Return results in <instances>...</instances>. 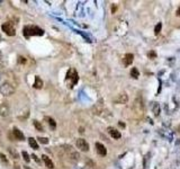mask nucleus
Here are the masks:
<instances>
[{
  "label": "nucleus",
  "mask_w": 180,
  "mask_h": 169,
  "mask_svg": "<svg viewBox=\"0 0 180 169\" xmlns=\"http://www.w3.org/2000/svg\"><path fill=\"white\" fill-rule=\"evenodd\" d=\"M64 151H65V154H67L68 159H69L71 162H77V161H79L80 154L78 153V151H76L72 147L65 145V147H64Z\"/></svg>",
  "instance_id": "1"
},
{
  "label": "nucleus",
  "mask_w": 180,
  "mask_h": 169,
  "mask_svg": "<svg viewBox=\"0 0 180 169\" xmlns=\"http://www.w3.org/2000/svg\"><path fill=\"white\" fill-rule=\"evenodd\" d=\"M24 34H25L26 37L28 36H32V35H43L44 34V31L37 27V26H26L24 28Z\"/></svg>",
  "instance_id": "2"
},
{
  "label": "nucleus",
  "mask_w": 180,
  "mask_h": 169,
  "mask_svg": "<svg viewBox=\"0 0 180 169\" xmlns=\"http://www.w3.org/2000/svg\"><path fill=\"white\" fill-rule=\"evenodd\" d=\"M15 92V87L11 85L10 82H4L0 86V94L2 96H10Z\"/></svg>",
  "instance_id": "3"
},
{
  "label": "nucleus",
  "mask_w": 180,
  "mask_h": 169,
  "mask_svg": "<svg viewBox=\"0 0 180 169\" xmlns=\"http://www.w3.org/2000/svg\"><path fill=\"white\" fill-rule=\"evenodd\" d=\"M1 29L5 32L8 36H14L16 34L15 27L11 25L10 23H5V24H2V26H1Z\"/></svg>",
  "instance_id": "4"
},
{
  "label": "nucleus",
  "mask_w": 180,
  "mask_h": 169,
  "mask_svg": "<svg viewBox=\"0 0 180 169\" xmlns=\"http://www.w3.org/2000/svg\"><path fill=\"white\" fill-rule=\"evenodd\" d=\"M76 145H77V148L79 150H81V151H84V152H87L89 151V144L86 140H83V139H78L77 141H76Z\"/></svg>",
  "instance_id": "5"
},
{
  "label": "nucleus",
  "mask_w": 180,
  "mask_h": 169,
  "mask_svg": "<svg viewBox=\"0 0 180 169\" xmlns=\"http://www.w3.org/2000/svg\"><path fill=\"white\" fill-rule=\"evenodd\" d=\"M9 115H10V108H9V106L6 103L0 104V116L1 117H8Z\"/></svg>",
  "instance_id": "6"
},
{
  "label": "nucleus",
  "mask_w": 180,
  "mask_h": 169,
  "mask_svg": "<svg viewBox=\"0 0 180 169\" xmlns=\"http://www.w3.org/2000/svg\"><path fill=\"white\" fill-rule=\"evenodd\" d=\"M134 109L137 114H143L144 113V105H143V100L141 98H137L135 100V104H134Z\"/></svg>",
  "instance_id": "7"
},
{
  "label": "nucleus",
  "mask_w": 180,
  "mask_h": 169,
  "mask_svg": "<svg viewBox=\"0 0 180 169\" xmlns=\"http://www.w3.org/2000/svg\"><path fill=\"white\" fill-rule=\"evenodd\" d=\"M114 102L116 104H126L128 102V96L126 94H119L118 96L114 99Z\"/></svg>",
  "instance_id": "8"
},
{
  "label": "nucleus",
  "mask_w": 180,
  "mask_h": 169,
  "mask_svg": "<svg viewBox=\"0 0 180 169\" xmlns=\"http://www.w3.org/2000/svg\"><path fill=\"white\" fill-rule=\"evenodd\" d=\"M96 149H97L98 154H100V156H106V153H107V150L105 148V145L101 144V143H99V142L96 143Z\"/></svg>",
  "instance_id": "9"
},
{
  "label": "nucleus",
  "mask_w": 180,
  "mask_h": 169,
  "mask_svg": "<svg viewBox=\"0 0 180 169\" xmlns=\"http://www.w3.org/2000/svg\"><path fill=\"white\" fill-rule=\"evenodd\" d=\"M108 132H109V134L112 135V138L114 139H120V133H119L117 130H115L114 128H108Z\"/></svg>",
  "instance_id": "10"
},
{
  "label": "nucleus",
  "mask_w": 180,
  "mask_h": 169,
  "mask_svg": "<svg viewBox=\"0 0 180 169\" xmlns=\"http://www.w3.org/2000/svg\"><path fill=\"white\" fill-rule=\"evenodd\" d=\"M42 158H43V161H44V164H45V166H46L47 168H50V169H53L54 168V165H53V162L51 161V159L48 158L47 156H42Z\"/></svg>",
  "instance_id": "11"
},
{
  "label": "nucleus",
  "mask_w": 180,
  "mask_h": 169,
  "mask_svg": "<svg viewBox=\"0 0 180 169\" xmlns=\"http://www.w3.org/2000/svg\"><path fill=\"white\" fill-rule=\"evenodd\" d=\"M123 60H124V64H125V66H129V64H132V62H133L134 56H133V54H131V53H127V54L125 55V58H124Z\"/></svg>",
  "instance_id": "12"
},
{
  "label": "nucleus",
  "mask_w": 180,
  "mask_h": 169,
  "mask_svg": "<svg viewBox=\"0 0 180 169\" xmlns=\"http://www.w3.org/2000/svg\"><path fill=\"white\" fill-rule=\"evenodd\" d=\"M12 133H14V136H15L17 140H20V141H23V140H25V136H24V134H23V132H20L18 128H14V131H12Z\"/></svg>",
  "instance_id": "13"
},
{
  "label": "nucleus",
  "mask_w": 180,
  "mask_h": 169,
  "mask_svg": "<svg viewBox=\"0 0 180 169\" xmlns=\"http://www.w3.org/2000/svg\"><path fill=\"white\" fill-rule=\"evenodd\" d=\"M28 143H29V147L34 150H38V143L34 138H29L28 139Z\"/></svg>",
  "instance_id": "14"
},
{
  "label": "nucleus",
  "mask_w": 180,
  "mask_h": 169,
  "mask_svg": "<svg viewBox=\"0 0 180 169\" xmlns=\"http://www.w3.org/2000/svg\"><path fill=\"white\" fill-rule=\"evenodd\" d=\"M34 87L37 88V89H41L43 87V80H42L41 78L38 77V76H36L35 77V82H34Z\"/></svg>",
  "instance_id": "15"
},
{
  "label": "nucleus",
  "mask_w": 180,
  "mask_h": 169,
  "mask_svg": "<svg viewBox=\"0 0 180 169\" xmlns=\"http://www.w3.org/2000/svg\"><path fill=\"white\" fill-rule=\"evenodd\" d=\"M7 150H8L9 154H10L12 158H15V159H18V158H19V154H18V152L16 151V149H14V148H8Z\"/></svg>",
  "instance_id": "16"
},
{
  "label": "nucleus",
  "mask_w": 180,
  "mask_h": 169,
  "mask_svg": "<svg viewBox=\"0 0 180 169\" xmlns=\"http://www.w3.org/2000/svg\"><path fill=\"white\" fill-rule=\"evenodd\" d=\"M131 76L133 78H135V79H137V78L140 77V72L139 70L136 69V68H132V71H131Z\"/></svg>",
  "instance_id": "17"
},
{
  "label": "nucleus",
  "mask_w": 180,
  "mask_h": 169,
  "mask_svg": "<svg viewBox=\"0 0 180 169\" xmlns=\"http://www.w3.org/2000/svg\"><path fill=\"white\" fill-rule=\"evenodd\" d=\"M45 120L47 121V123L50 124V126H51L52 128H56V123H55V121H54L53 118H51V117H45Z\"/></svg>",
  "instance_id": "18"
},
{
  "label": "nucleus",
  "mask_w": 180,
  "mask_h": 169,
  "mask_svg": "<svg viewBox=\"0 0 180 169\" xmlns=\"http://www.w3.org/2000/svg\"><path fill=\"white\" fill-rule=\"evenodd\" d=\"M153 113H154L155 116H158L160 114V108H159V106H158L156 103H154V105H153Z\"/></svg>",
  "instance_id": "19"
},
{
  "label": "nucleus",
  "mask_w": 180,
  "mask_h": 169,
  "mask_svg": "<svg viewBox=\"0 0 180 169\" xmlns=\"http://www.w3.org/2000/svg\"><path fill=\"white\" fill-rule=\"evenodd\" d=\"M34 126H35V128H37L40 132H43V130H44V128H43V126H42V124L38 123L37 121H34Z\"/></svg>",
  "instance_id": "20"
},
{
  "label": "nucleus",
  "mask_w": 180,
  "mask_h": 169,
  "mask_svg": "<svg viewBox=\"0 0 180 169\" xmlns=\"http://www.w3.org/2000/svg\"><path fill=\"white\" fill-rule=\"evenodd\" d=\"M161 28H162V24H161V23H159L158 25L155 26V28H154V34H155V35H158L160 32H161Z\"/></svg>",
  "instance_id": "21"
},
{
  "label": "nucleus",
  "mask_w": 180,
  "mask_h": 169,
  "mask_svg": "<svg viewBox=\"0 0 180 169\" xmlns=\"http://www.w3.org/2000/svg\"><path fill=\"white\" fill-rule=\"evenodd\" d=\"M21 154H23V157H24V160H25L26 162H29V161H31V158H29V154L27 153L26 151H23V152H21Z\"/></svg>",
  "instance_id": "22"
},
{
  "label": "nucleus",
  "mask_w": 180,
  "mask_h": 169,
  "mask_svg": "<svg viewBox=\"0 0 180 169\" xmlns=\"http://www.w3.org/2000/svg\"><path fill=\"white\" fill-rule=\"evenodd\" d=\"M37 140H38V142H41V143H43V144L48 143V139L47 138H38Z\"/></svg>",
  "instance_id": "23"
},
{
  "label": "nucleus",
  "mask_w": 180,
  "mask_h": 169,
  "mask_svg": "<svg viewBox=\"0 0 180 169\" xmlns=\"http://www.w3.org/2000/svg\"><path fill=\"white\" fill-rule=\"evenodd\" d=\"M0 160H1V161H2L5 165H8V160H7V158L5 157V154L0 153Z\"/></svg>",
  "instance_id": "24"
},
{
  "label": "nucleus",
  "mask_w": 180,
  "mask_h": 169,
  "mask_svg": "<svg viewBox=\"0 0 180 169\" xmlns=\"http://www.w3.org/2000/svg\"><path fill=\"white\" fill-rule=\"evenodd\" d=\"M26 62V59L24 58V56H19L18 58V63H21V64H24Z\"/></svg>",
  "instance_id": "25"
},
{
  "label": "nucleus",
  "mask_w": 180,
  "mask_h": 169,
  "mask_svg": "<svg viewBox=\"0 0 180 169\" xmlns=\"http://www.w3.org/2000/svg\"><path fill=\"white\" fill-rule=\"evenodd\" d=\"M32 157H33V158L35 159V161H36V162H38V164H40V159L37 158V157H36L35 154H33V156H32Z\"/></svg>",
  "instance_id": "26"
},
{
  "label": "nucleus",
  "mask_w": 180,
  "mask_h": 169,
  "mask_svg": "<svg viewBox=\"0 0 180 169\" xmlns=\"http://www.w3.org/2000/svg\"><path fill=\"white\" fill-rule=\"evenodd\" d=\"M149 56H151V58H154V56H155V54H154V53H153V52H152V53H149Z\"/></svg>",
  "instance_id": "27"
},
{
  "label": "nucleus",
  "mask_w": 180,
  "mask_h": 169,
  "mask_svg": "<svg viewBox=\"0 0 180 169\" xmlns=\"http://www.w3.org/2000/svg\"><path fill=\"white\" fill-rule=\"evenodd\" d=\"M119 125H120V126H123V128H125V124L122 123V122H119Z\"/></svg>",
  "instance_id": "28"
},
{
  "label": "nucleus",
  "mask_w": 180,
  "mask_h": 169,
  "mask_svg": "<svg viewBox=\"0 0 180 169\" xmlns=\"http://www.w3.org/2000/svg\"><path fill=\"white\" fill-rule=\"evenodd\" d=\"M177 15H180V7L178 8V10H177Z\"/></svg>",
  "instance_id": "29"
},
{
  "label": "nucleus",
  "mask_w": 180,
  "mask_h": 169,
  "mask_svg": "<svg viewBox=\"0 0 180 169\" xmlns=\"http://www.w3.org/2000/svg\"><path fill=\"white\" fill-rule=\"evenodd\" d=\"M1 55H2V53H1V52H0V56H1Z\"/></svg>",
  "instance_id": "30"
}]
</instances>
